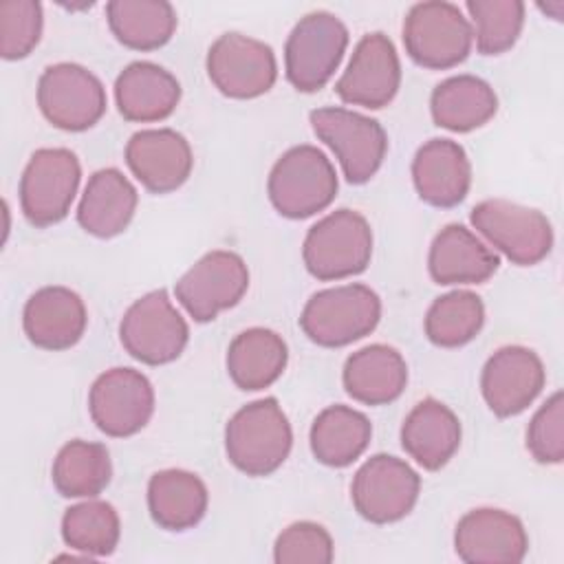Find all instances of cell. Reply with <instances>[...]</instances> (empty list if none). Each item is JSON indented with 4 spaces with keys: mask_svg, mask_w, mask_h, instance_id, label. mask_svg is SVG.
Wrapping results in <instances>:
<instances>
[{
    "mask_svg": "<svg viewBox=\"0 0 564 564\" xmlns=\"http://www.w3.org/2000/svg\"><path fill=\"white\" fill-rule=\"evenodd\" d=\"M460 421L438 399L419 401L401 425V445L423 469L436 471L449 463L460 445Z\"/></svg>",
    "mask_w": 564,
    "mask_h": 564,
    "instance_id": "obj_24",
    "label": "cell"
},
{
    "mask_svg": "<svg viewBox=\"0 0 564 564\" xmlns=\"http://www.w3.org/2000/svg\"><path fill=\"white\" fill-rule=\"evenodd\" d=\"M540 9H542V11H546V13H553V18H555V20H562L564 2H562V0H555L553 4H540Z\"/></svg>",
    "mask_w": 564,
    "mask_h": 564,
    "instance_id": "obj_39",
    "label": "cell"
},
{
    "mask_svg": "<svg viewBox=\"0 0 564 564\" xmlns=\"http://www.w3.org/2000/svg\"><path fill=\"white\" fill-rule=\"evenodd\" d=\"M474 22L476 48L482 55H500L509 51L524 26V2L520 0H467Z\"/></svg>",
    "mask_w": 564,
    "mask_h": 564,
    "instance_id": "obj_35",
    "label": "cell"
},
{
    "mask_svg": "<svg viewBox=\"0 0 564 564\" xmlns=\"http://www.w3.org/2000/svg\"><path fill=\"white\" fill-rule=\"evenodd\" d=\"M212 84L231 99H253L269 93L278 79L275 53L269 44L242 35L223 33L207 51Z\"/></svg>",
    "mask_w": 564,
    "mask_h": 564,
    "instance_id": "obj_13",
    "label": "cell"
},
{
    "mask_svg": "<svg viewBox=\"0 0 564 564\" xmlns=\"http://www.w3.org/2000/svg\"><path fill=\"white\" fill-rule=\"evenodd\" d=\"M498 267V253L458 223L445 225L430 245L427 269L436 284H482Z\"/></svg>",
    "mask_w": 564,
    "mask_h": 564,
    "instance_id": "obj_22",
    "label": "cell"
},
{
    "mask_svg": "<svg viewBox=\"0 0 564 564\" xmlns=\"http://www.w3.org/2000/svg\"><path fill=\"white\" fill-rule=\"evenodd\" d=\"M126 163L148 192L167 194L189 178L194 154L181 132L172 128H150L130 137Z\"/></svg>",
    "mask_w": 564,
    "mask_h": 564,
    "instance_id": "obj_19",
    "label": "cell"
},
{
    "mask_svg": "<svg viewBox=\"0 0 564 564\" xmlns=\"http://www.w3.org/2000/svg\"><path fill=\"white\" fill-rule=\"evenodd\" d=\"M527 449L538 463L557 465L564 458V399L553 392L527 427Z\"/></svg>",
    "mask_w": 564,
    "mask_h": 564,
    "instance_id": "obj_38",
    "label": "cell"
},
{
    "mask_svg": "<svg viewBox=\"0 0 564 564\" xmlns=\"http://www.w3.org/2000/svg\"><path fill=\"white\" fill-rule=\"evenodd\" d=\"M341 381L355 401L386 405L397 401L405 390L408 364L397 348L370 344L346 359Z\"/></svg>",
    "mask_w": 564,
    "mask_h": 564,
    "instance_id": "obj_26",
    "label": "cell"
},
{
    "mask_svg": "<svg viewBox=\"0 0 564 564\" xmlns=\"http://www.w3.org/2000/svg\"><path fill=\"white\" fill-rule=\"evenodd\" d=\"M82 178V165L68 148H40L31 154L20 178V207L35 227L66 218Z\"/></svg>",
    "mask_w": 564,
    "mask_h": 564,
    "instance_id": "obj_10",
    "label": "cell"
},
{
    "mask_svg": "<svg viewBox=\"0 0 564 564\" xmlns=\"http://www.w3.org/2000/svg\"><path fill=\"white\" fill-rule=\"evenodd\" d=\"M115 101L126 121H161L176 110L181 84L170 70L154 62H132L115 82Z\"/></svg>",
    "mask_w": 564,
    "mask_h": 564,
    "instance_id": "obj_23",
    "label": "cell"
},
{
    "mask_svg": "<svg viewBox=\"0 0 564 564\" xmlns=\"http://www.w3.org/2000/svg\"><path fill=\"white\" fill-rule=\"evenodd\" d=\"M544 381V364L531 348L502 346L482 366L480 392L489 410L507 419L524 412L542 392Z\"/></svg>",
    "mask_w": 564,
    "mask_h": 564,
    "instance_id": "obj_17",
    "label": "cell"
},
{
    "mask_svg": "<svg viewBox=\"0 0 564 564\" xmlns=\"http://www.w3.org/2000/svg\"><path fill=\"white\" fill-rule=\"evenodd\" d=\"M372 229L355 209H335L317 220L304 238L302 258L306 271L322 280H341L361 273L370 264Z\"/></svg>",
    "mask_w": 564,
    "mask_h": 564,
    "instance_id": "obj_4",
    "label": "cell"
},
{
    "mask_svg": "<svg viewBox=\"0 0 564 564\" xmlns=\"http://www.w3.org/2000/svg\"><path fill=\"white\" fill-rule=\"evenodd\" d=\"M421 491V476L392 454L370 456L355 474L350 498L355 511L372 524H390L405 518Z\"/></svg>",
    "mask_w": 564,
    "mask_h": 564,
    "instance_id": "obj_12",
    "label": "cell"
},
{
    "mask_svg": "<svg viewBox=\"0 0 564 564\" xmlns=\"http://www.w3.org/2000/svg\"><path fill=\"white\" fill-rule=\"evenodd\" d=\"M474 33L460 7L445 0L416 2L403 20V44L412 62L445 70L467 59Z\"/></svg>",
    "mask_w": 564,
    "mask_h": 564,
    "instance_id": "obj_6",
    "label": "cell"
},
{
    "mask_svg": "<svg viewBox=\"0 0 564 564\" xmlns=\"http://www.w3.org/2000/svg\"><path fill=\"white\" fill-rule=\"evenodd\" d=\"M372 436L370 419L348 405L324 408L311 425V452L328 467H346L355 463L368 447Z\"/></svg>",
    "mask_w": 564,
    "mask_h": 564,
    "instance_id": "obj_30",
    "label": "cell"
},
{
    "mask_svg": "<svg viewBox=\"0 0 564 564\" xmlns=\"http://www.w3.org/2000/svg\"><path fill=\"white\" fill-rule=\"evenodd\" d=\"M88 410L93 423L106 436L126 438L148 425L154 412V388L134 368H110L95 379L88 392Z\"/></svg>",
    "mask_w": 564,
    "mask_h": 564,
    "instance_id": "obj_15",
    "label": "cell"
},
{
    "mask_svg": "<svg viewBox=\"0 0 564 564\" xmlns=\"http://www.w3.org/2000/svg\"><path fill=\"white\" fill-rule=\"evenodd\" d=\"M485 324V304L471 291H449L425 313V335L434 346L458 348L469 344Z\"/></svg>",
    "mask_w": 564,
    "mask_h": 564,
    "instance_id": "obj_34",
    "label": "cell"
},
{
    "mask_svg": "<svg viewBox=\"0 0 564 564\" xmlns=\"http://www.w3.org/2000/svg\"><path fill=\"white\" fill-rule=\"evenodd\" d=\"M469 220L513 264H538L553 249V227L540 209L505 198H487L474 205Z\"/></svg>",
    "mask_w": 564,
    "mask_h": 564,
    "instance_id": "obj_7",
    "label": "cell"
},
{
    "mask_svg": "<svg viewBox=\"0 0 564 564\" xmlns=\"http://www.w3.org/2000/svg\"><path fill=\"white\" fill-rule=\"evenodd\" d=\"M106 18L112 35L134 51L161 48L178 24L174 7L165 0H110Z\"/></svg>",
    "mask_w": 564,
    "mask_h": 564,
    "instance_id": "obj_31",
    "label": "cell"
},
{
    "mask_svg": "<svg viewBox=\"0 0 564 564\" xmlns=\"http://www.w3.org/2000/svg\"><path fill=\"white\" fill-rule=\"evenodd\" d=\"M209 494L205 482L185 469L156 471L148 482V509L165 531H187L207 511Z\"/></svg>",
    "mask_w": 564,
    "mask_h": 564,
    "instance_id": "obj_28",
    "label": "cell"
},
{
    "mask_svg": "<svg viewBox=\"0 0 564 564\" xmlns=\"http://www.w3.org/2000/svg\"><path fill=\"white\" fill-rule=\"evenodd\" d=\"M139 194L123 172L117 167L97 170L82 194L77 207V223L95 238H112L126 231L134 212Z\"/></svg>",
    "mask_w": 564,
    "mask_h": 564,
    "instance_id": "obj_25",
    "label": "cell"
},
{
    "mask_svg": "<svg viewBox=\"0 0 564 564\" xmlns=\"http://www.w3.org/2000/svg\"><path fill=\"white\" fill-rule=\"evenodd\" d=\"M119 339L130 357L148 366H163L181 357L189 326L165 289L139 297L121 317Z\"/></svg>",
    "mask_w": 564,
    "mask_h": 564,
    "instance_id": "obj_8",
    "label": "cell"
},
{
    "mask_svg": "<svg viewBox=\"0 0 564 564\" xmlns=\"http://www.w3.org/2000/svg\"><path fill=\"white\" fill-rule=\"evenodd\" d=\"M121 535L119 513L110 502L84 500L66 509L62 518V538L66 546L86 557L112 555Z\"/></svg>",
    "mask_w": 564,
    "mask_h": 564,
    "instance_id": "obj_33",
    "label": "cell"
},
{
    "mask_svg": "<svg viewBox=\"0 0 564 564\" xmlns=\"http://www.w3.org/2000/svg\"><path fill=\"white\" fill-rule=\"evenodd\" d=\"M401 86V62L392 40L381 33H366L352 57L335 82V93L344 104L379 110L388 106Z\"/></svg>",
    "mask_w": 564,
    "mask_h": 564,
    "instance_id": "obj_16",
    "label": "cell"
},
{
    "mask_svg": "<svg viewBox=\"0 0 564 564\" xmlns=\"http://www.w3.org/2000/svg\"><path fill=\"white\" fill-rule=\"evenodd\" d=\"M42 4L35 0L0 2V55L4 59L26 57L42 37Z\"/></svg>",
    "mask_w": 564,
    "mask_h": 564,
    "instance_id": "obj_36",
    "label": "cell"
},
{
    "mask_svg": "<svg viewBox=\"0 0 564 564\" xmlns=\"http://www.w3.org/2000/svg\"><path fill=\"white\" fill-rule=\"evenodd\" d=\"M337 172L315 145L302 143L286 150L271 167L267 194L284 218L302 220L326 209L337 194Z\"/></svg>",
    "mask_w": 564,
    "mask_h": 564,
    "instance_id": "obj_2",
    "label": "cell"
},
{
    "mask_svg": "<svg viewBox=\"0 0 564 564\" xmlns=\"http://www.w3.org/2000/svg\"><path fill=\"white\" fill-rule=\"evenodd\" d=\"M430 110L438 128L469 132L485 126L496 115L498 97L485 79L476 75H454L432 90Z\"/></svg>",
    "mask_w": 564,
    "mask_h": 564,
    "instance_id": "obj_29",
    "label": "cell"
},
{
    "mask_svg": "<svg viewBox=\"0 0 564 564\" xmlns=\"http://www.w3.org/2000/svg\"><path fill=\"white\" fill-rule=\"evenodd\" d=\"M313 132L335 152L348 183L361 185L381 167L388 137L372 117L348 108H317L311 112Z\"/></svg>",
    "mask_w": 564,
    "mask_h": 564,
    "instance_id": "obj_9",
    "label": "cell"
},
{
    "mask_svg": "<svg viewBox=\"0 0 564 564\" xmlns=\"http://www.w3.org/2000/svg\"><path fill=\"white\" fill-rule=\"evenodd\" d=\"M348 46L346 24L330 11H311L297 20L284 44V70L300 93L324 88Z\"/></svg>",
    "mask_w": 564,
    "mask_h": 564,
    "instance_id": "obj_5",
    "label": "cell"
},
{
    "mask_svg": "<svg viewBox=\"0 0 564 564\" xmlns=\"http://www.w3.org/2000/svg\"><path fill=\"white\" fill-rule=\"evenodd\" d=\"M335 546L330 533L317 522L289 524L273 544V560L278 564H330Z\"/></svg>",
    "mask_w": 564,
    "mask_h": 564,
    "instance_id": "obj_37",
    "label": "cell"
},
{
    "mask_svg": "<svg viewBox=\"0 0 564 564\" xmlns=\"http://www.w3.org/2000/svg\"><path fill=\"white\" fill-rule=\"evenodd\" d=\"M53 485L64 498H97L112 478L106 445L75 438L53 460Z\"/></svg>",
    "mask_w": 564,
    "mask_h": 564,
    "instance_id": "obj_32",
    "label": "cell"
},
{
    "mask_svg": "<svg viewBox=\"0 0 564 564\" xmlns=\"http://www.w3.org/2000/svg\"><path fill=\"white\" fill-rule=\"evenodd\" d=\"M249 289L245 260L225 249H216L196 260L176 282L174 293L181 306L196 322H212L220 311L236 306Z\"/></svg>",
    "mask_w": 564,
    "mask_h": 564,
    "instance_id": "obj_14",
    "label": "cell"
},
{
    "mask_svg": "<svg viewBox=\"0 0 564 564\" xmlns=\"http://www.w3.org/2000/svg\"><path fill=\"white\" fill-rule=\"evenodd\" d=\"M381 319V300L366 284H341L317 291L304 304L300 326L324 348H341L370 335Z\"/></svg>",
    "mask_w": 564,
    "mask_h": 564,
    "instance_id": "obj_3",
    "label": "cell"
},
{
    "mask_svg": "<svg viewBox=\"0 0 564 564\" xmlns=\"http://www.w3.org/2000/svg\"><path fill=\"white\" fill-rule=\"evenodd\" d=\"M412 181L427 205L463 203L471 187V163L465 148L452 139H430L412 159Z\"/></svg>",
    "mask_w": 564,
    "mask_h": 564,
    "instance_id": "obj_21",
    "label": "cell"
},
{
    "mask_svg": "<svg viewBox=\"0 0 564 564\" xmlns=\"http://www.w3.org/2000/svg\"><path fill=\"white\" fill-rule=\"evenodd\" d=\"M454 549L467 564H518L529 551V535L513 513L480 507L458 520Z\"/></svg>",
    "mask_w": 564,
    "mask_h": 564,
    "instance_id": "obj_18",
    "label": "cell"
},
{
    "mask_svg": "<svg viewBox=\"0 0 564 564\" xmlns=\"http://www.w3.org/2000/svg\"><path fill=\"white\" fill-rule=\"evenodd\" d=\"M37 106L51 126L84 132L104 117L108 99L97 75L79 64L59 62L40 75Z\"/></svg>",
    "mask_w": 564,
    "mask_h": 564,
    "instance_id": "obj_11",
    "label": "cell"
},
{
    "mask_svg": "<svg viewBox=\"0 0 564 564\" xmlns=\"http://www.w3.org/2000/svg\"><path fill=\"white\" fill-rule=\"evenodd\" d=\"M291 445V423L273 397L242 405L225 427L227 458L247 476L273 474L289 458Z\"/></svg>",
    "mask_w": 564,
    "mask_h": 564,
    "instance_id": "obj_1",
    "label": "cell"
},
{
    "mask_svg": "<svg viewBox=\"0 0 564 564\" xmlns=\"http://www.w3.org/2000/svg\"><path fill=\"white\" fill-rule=\"evenodd\" d=\"M84 300L68 286H42L24 304L22 326L29 341L44 350L73 348L86 330Z\"/></svg>",
    "mask_w": 564,
    "mask_h": 564,
    "instance_id": "obj_20",
    "label": "cell"
},
{
    "mask_svg": "<svg viewBox=\"0 0 564 564\" xmlns=\"http://www.w3.org/2000/svg\"><path fill=\"white\" fill-rule=\"evenodd\" d=\"M286 361L289 348L282 335L262 326L238 333L227 348V372L231 381L247 392L275 383L284 372Z\"/></svg>",
    "mask_w": 564,
    "mask_h": 564,
    "instance_id": "obj_27",
    "label": "cell"
}]
</instances>
